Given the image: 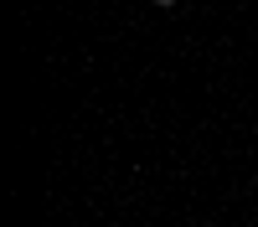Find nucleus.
Returning a JSON list of instances; mask_svg holds the SVG:
<instances>
[{
    "label": "nucleus",
    "instance_id": "1",
    "mask_svg": "<svg viewBox=\"0 0 258 227\" xmlns=\"http://www.w3.org/2000/svg\"><path fill=\"white\" fill-rule=\"evenodd\" d=\"M155 6H176V0H155Z\"/></svg>",
    "mask_w": 258,
    "mask_h": 227
}]
</instances>
